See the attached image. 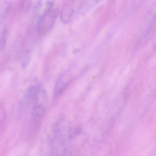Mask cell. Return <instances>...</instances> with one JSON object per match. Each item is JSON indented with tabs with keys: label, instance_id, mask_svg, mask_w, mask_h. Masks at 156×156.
I'll return each instance as SVG.
<instances>
[{
	"label": "cell",
	"instance_id": "cell-1",
	"mask_svg": "<svg viewBox=\"0 0 156 156\" xmlns=\"http://www.w3.org/2000/svg\"><path fill=\"white\" fill-rule=\"evenodd\" d=\"M70 126L63 121L57 122L49 134L48 140L52 152L55 155H65L69 151L73 138Z\"/></svg>",
	"mask_w": 156,
	"mask_h": 156
},
{
	"label": "cell",
	"instance_id": "cell-2",
	"mask_svg": "<svg viewBox=\"0 0 156 156\" xmlns=\"http://www.w3.org/2000/svg\"><path fill=\"white\" fill-rule=\"evenodd\" d=\"M25 100L28 104L32 105V114L34 119H41L44 115L48 104V96L46 90L34 79L26 91Z\"/></svg>",
	"mask_w": 156,
	"mask_h": 156
},
{
	"label": "cell",
	"instance_id": "cell-3",
	"mask_svg": "<svg viewBox=\"0 0 156 156\" xmlns=\"http://www.w3.org/2000/svg\"><path fill=\"white\" fill-rule=\"evenodd\" d=\"M58 11L56 9H52L47 13L38 17L36 30L41 34H44L53 26L58 17Z\"/></svg>",
	"mask_w": 156,
	"mask_h": 156
},
{
	"label": "cell",
	"instance_id": "cell-4",
	"mask_svg": "<svg viewBox=\"0 0 156 156\" xmlns=\"http://www.w3.org/2000/svg\"><path fill=\"white\" fill-rule=\"evenodd\" d=\"M56 0H39L36 8L35 13L39 17L53 9Z\"/></svg>",
	"mask_w": 156,
	"mask_h": 156
},
{
	"label": "cell",
	"instance_id": "cell-5",
	"mask_svg": "<svg viewBox=\"0 0 156 156\" xmlns=\"http://www.w3.org/2000/svg\"><path fill=\"white\" fill-rule=\"evenodd\" d=\"M74 12V2L70 0L65 5L61 13V19L63 23H68L71 21Z\"/></svg>",
	"mask_w": 156,
	"mask_h": 156
},
{
	"label": "cell",
	"instance_id": "cell-6",
	"mask_svg": "<svg viewBox=\"0 0 156 156\" xmlns=\"http://www.w3.org/2000/svg\"><path fill=\"white\" fill-rule=\"evenodd\" d=\"M69 82V77L68 73H65L62 75L60 76L57 81L55 87V94L56 95L61 94L63 92L66 87L67 86Z\"/></svg>",
	"mask_w": 156,
	"mask_h": 156
},
{
	"label": "cell",
	"instance_id": "cell-7",
	"mask_svg": "<svg viewBox=\"0 0 156 156\" xmlns=\"http://www.w3.org/2000/svg\"><path fill=\"white\" fill-rule=\"evenodd\" d=\"M11 9V4L8 2H0V20L9 14Z\"/></svg>",
	"mask_w": 156,
	"mask_h": 156
},
{
	"label": "cell",
	"instance_id": "cell-8",
	"mask_svg": "<svg viewBox=\"0 0 156 156\" xmlns=\"http://www.w3.org/2000/svg\"><path fill=\"white\" fill-rule=\"evenodd\" d=\"M8 31L4 30L0 33V51H2L5 49L7 45L8 40Z\"/></svg>",
	"mask_w": 156,
	"mask_h": 156
},
{
	"label": "cell",
	"instance_id": "cell-9",
	"mask_svg": "<svg viewBox=\"0 0 156 156\" xmlns=\"http://www.w3.org/2000/svg\"><path fill=\"white\" fill-rule=\"evenodd\" d=\"M32 6V0H23L22 4V8L24 11H28Z\"/></svg>",
	"mask_w": 156,
	"mask_h": 156
},
{
	"label": "cell",
	"instance_id": "cell-10",
	"mask_svg": "<svg viewBox=\"0 0 156 156\" xmlns=\"http://www.w3.org/2000/svg\"><path fill=\"white\" fill-rule=\"evenodd\" d=\"M5 112L4 108L0 106V126L3 123L5 119Z\"/></svg>",
	"mask_w": 156,
	"mask_h": 156
},
{
	"label": "cell",
	"instance_id": "cell-11",
	"mask_svg": "<svg viewBox=\"0 0 156 156\" xmlns=\"http://www.w3.org/2000/svg\"><path fill=\"white\" fill-rule=\"evenodd\" d=\"M88 2H90V4L93 6L94 4H97V3H98L99 2L101 1L102 0H88Z\"/></svg>",
	"mask_w": 156,
	"mask_h": 156
}]
</instances>
